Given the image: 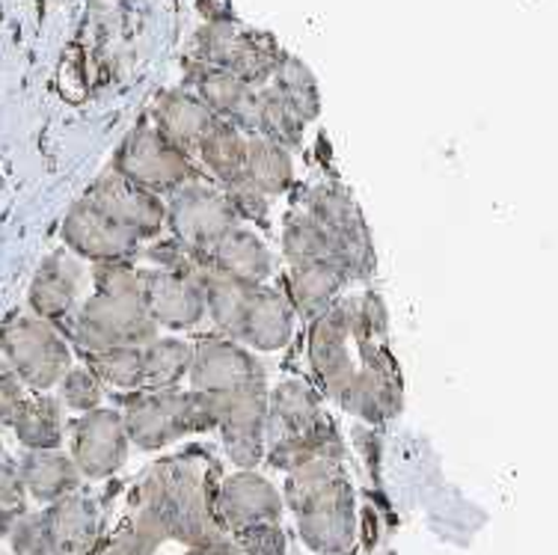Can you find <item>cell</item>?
Here are the masks:
<instances>
[{
    "mask_svg": "<svg viewBox=\"0 0 558 555\" xmlns=\"http://www.w3.org/2000/svg\"><path fill=\"white\" fill-rule=\"evenodd\" d=\"M208 270L232 277L247 286H268L274 277V253L253 229L235 226L208 253Z\"/></svg>",
    "mask_w": 558,
    "mask_h": 555,
    "instance_id": "obj_16",
    "label": "cell"
},
{
    "mask_svg": "<svg viewBox=\"0 0 558 555\" xmlns=\"http://www.w3.org/2000/svg\"><path fill=\"white\" fill-rule=\"evenodd\" d=\"M344 286H348V277H344V270L336 265L333 258L312 262V265L291 267L286 300L291 303L298 318L315 321L333 306Z\"/></svg>",
    "mask_w": 558,
    "mask_h": 555,
    "instance_id": "obj_19",
    "label": "cell"
},
{
    "mask_svg": "<svg viewBox=\"0 0 558 555\" xmlns=\"http://www.w3.org/2000/svg\"><path fill=\"white\" fill-rule=\"evenodd\" d=\"M81 291V265L72 262L65 253L45 258L31 282V306L36 318L65 321L72 315Z\"/></svg>",
    "mask_w": 558,
    "mask_h": 555,
    "instance_id": "obj_18",
    "label": "cell"
},
{
    "mask_svg": "<svg viewBox=\"0 0 558 555\" xmlns=\"http://www.w3.org/2000/svg\"><path fill=\"white\" fill-rule=\"evenodd\" d=\"M294 327H298V315L286 294L270 286H256L250 294L235 342L258 353L282 351L294 339Z\"/></svg>",
    "mask_w": 558,
    "mask_h": 555,
    "instance_id": "obj_14",
    "label": "cell"
},
{
    "mask_svg": "<svg viewBox=\"0 0 558 555\" xmlns=\"http://www.w3.org/2000/svg\"><path fill=\"white\" fill-rule=\"evenodd\" d=\"M191 389L203 396H226L232 389L265 381V369L256 360V353L244 348L235 339H205L194 345L191 372H187Z\"/></svg>",
    "mask_w": 558,
    "mask_h": 555,
    "instance_id": "obj_10",
    "label": "cell"
},
{
    "mask_svg": "<svg viewBox=\"0 0 558 555\" xmlns=\"http://www.w3.org/2000/svg\"><path fill=\"white\" fill-rule=\"evenodd\" d=\"M244 179L268 200L282 196L294 184V160H291L289 149H282L265 137L247 140Z\"/></svg>",
    "mask_w": 558,
    "mask_h": 555,
    "instance_id": "obj_24",
    "label": "cell"
},
{
    "mask_svg": "<svg viewBox=\"0 0 558 555\" xmlns=\"http://www.w3.org/2000/svg\"><path fill=\"white\" fill-rule=\"evenodd\" d=\"M19 475H22L24 493L43 505H51L69 496V493H75L81 487V481H84L81 472H77L75 460L60 449L27 451L22 467H19Z\"/></svg>",
    "mask_w": 558,
    "mask_h": 555,
    "instance_id": "obj_20",
    "label": "cell"
},
{
    "mask_svg": "<svg viewBox=\"0 0 558 555\" xmlns=\"http://www.w3.org/2000/svg\"><path fill=\"white\" fill-rule=\"evenodd\" d=\"M220 437H223L226 458L232 460L238 470H256L265 460L268 439L262 431H220Z\"/></svg>",
    "mask_w": 558,
    "mask_h": 555,
    "instance_id": "obj_33",
    "label": "cell"
},
{
    "mask_svg": "<svg viewBox=\"0 0 558 555\" xmlns=\"http://www.w3.org/2000/svg\"><path fill=\"white\" fill-rule=\"evenodd\" d=\"M39 517H43L48 541L63 555H86L96 546L98 532H101V514H98L96 499L77 491L48 505V511Z\"/></svg>",
    "mask_w": 558,
    "mask_h": 555,
    "instance_id": "obj_15",
    "label": "cell"
},
{
    "mask_svg": "<svg viewBox=\"0 0 558 555\" xmlns=\"http://www.w3.org/2000/svg\"><path fill=\"white\" fill-rule=\"evenodd\" d=\"M322 419V396L306 381L291 377L277 384V389H268V427H265L268 443L301 437Z\"/></svg>",
    "mask_w": 558,
    "mask_h": 555,
    "instance_id": "obj_17",
    "label": "cell"
},
{
    "mask_svg": "<svg viewBox=\"0 0 558 555\" xmlns=\"http://www.w3.org/2000/svg\"><path fill=\"white\" fill-rule=\"evenodd\" d=\"M3 353L15 377L36 393L54 389L72 369V351L65 336L51 321L43 318H22L10 324L3 333Z\"/></svg>",
    "mask_w": 558,
    "mask_h": 555,
    "instance_id": "obj_6",
    "label": "cell"
},
{
    "mask_svg": "<svg viewBox=\"0 0 558 555\" xmlns=\"http://www.w3.org/2000/svg\"><path fill=\"white\" fill-rule=\"evenodd\" d=\"M282 505L294 511L301 541L312 553L342 555L354 544V487L342 460L318 458L291 470Z\"/></svg>",
    "mask_w": 558,
    "mask_h": 555,
    "instance_id": "obj_2",
    "label": "cell"
},
{
    "mask_svg": "<svg viewBox=\"0 0 558 555\" xmlns=\"http://www.w3.org/2000/svg\"><path fill=\"white\" fill-rule=\"evenodd\" d=\"M387 312L375 294L336 300L312 321L310 363L327 396L356 419L384 422L401 410V384L384 348Z\"/></svg>",
    "mask_w": 558,
    "mask_h": 555,
    "instance_id": "obj_1",
    "label": "cell"
},
{
    "mask_svg": "<svg viewBox=\"0 0 558 555\" xmlns=\"http://www.w3.org/2000/svg\"><path fill=\"white\" fill-rule=\"evenodd\" d=\"M256 129L265 134V140L277 143L282 149L301 143L303 119L289 107V101L279 93H265L256 98Z\"/></svg>",
    "mask_w": 558,
    "mask_h": 555,
    "instance_id": "obj_29",
    "label": "cell"
},
{
    "mask_svg": "<svg viewBox=\"0 0 558 555\" xmlns=\"http://www.w3.org/2000/svg\"><path fill=\"white\" fill-rule=\"evenodd\" d=\"M10 422L15 427V437L22 439V446L27 451H51L60 449V443H63L65 425L60 398H24Z\"/></svg>",
    "mask_w": 558,
    "mask_h": 555,
    "instance_id": "obj_21",
    "label": "cell"
},
{
    "mask_svg": "<svg viewBox=\"0 0 558 555\" xmlns=\"http://www.w3.org/2000/svg\"><path fill=\"white\" fill-rule=\"evenodd\" d=\"M143 310L155 327L167 330H194L205 321L203 282L182 277L161 267L143 270Z\"/></svg>",
    "mask_w": 558,
    "mask_h": 555,
    "instance_id": "obj_12",
    "label": "cell"
},
{
    "mask_svg": "<svg viewBox=\"0 0 558 555\" xmlns=\"http://www.w3.org/2000/svg\"><path fill=\"white\" fill-rule=\"evenodd\" d=\"M129 434L122 413L113 407H96L81 413L72 425V455L81 479L105 481L129 458Z\"/></svg>",
    "mask_w": 558,
    "mask_h": 555,
    "instance_id": "obj_8",
    "label": "cell"
},
{
    "mask_svg": "<svg viewBox=\"0 0 558 555\" xmlns=\"http://www.w3.org/2000/svg\"><path fill=\"white\" fill-rule=\"evenodd\" d=\"M235 546L241 555H286L289 541L279 523H256L247 529H238Z\"/></svg>",
    "mask_w": 558,
    "mask_h": 555,
    "instance_id": "obj_32",
    "label": "cell"
},
{
    "mask_svg": "<svg viewBox=\"0 0 558 555\" xmlns=\"http://www.w3.org/2000/svg\"><path fill=\"white\" fill-rule=\"evenodd\" d=\"M122 422L129 443L137 449L155 451L194 434L217 431L215 398L194 389H140L129 398Z\"/></svg>",
    "mask_w": 558,
    "mask_h": 555,
    "instance_id": "obj_3",
    "label": "cell"
},
{
    "mask_svg": "<svg viewBox=\"0 0 558 555\" xmlns=\"http://www.w3.org/2000/svg\"><path fill=\"white\" fill-rule=\"evenodd\" d=\"M244 155H247V140L223 119H217L215 129L205 134L196 149V158L203 160V167L211 172V179L220 188L244 179Z\"/></svg>",
    "mask_w": 558,
    "mask_h": 555,
    "instance_id": "obj_25",
    "label": "cell"
},
{
    "mask_svg": "<svg viewBox=\"0 0 558 555\" xmlns=\"http://www.w3.org/2000/svg\"><path fill=\"white\" fill-rule=\"evenodd\" d=\"M63 244L69 246V253H75L77 258H86L93 265L129 262L140 250L137 238L113 224L108 214L98 212L86 196L65 212Z\"/></svg>",
    "mask_w": 558,
    "mask_h": 555,
    "instance_id": "obj_11",
    "label": "cell"
},
{
    "mask_svg": "<svg viewBox=\"0 0 558 555\" xmlns=\"http://www.w3.org/2000/svg\"><path fill=\"white\" fill-rule=\"evenodd\" d=\"M217 117L196 98L167 96L158 107V131L187 155H196L205 134L215 129Z\"/></svg>",
    "mask_w": 558,
    "mask_h": 555,
    "instance_id": "obj_22",
    "label": "cell"
},
{
    "mask_svg": "<svg viewBox=\"0 0 558 555\" xmlns=\"http://www.w3.org/2000/svg\"><path fill=\"white\" fill-rule=\"evenodd\" d=\"M10 541L15 555H63L45 534L43 517L39 514H22L10 529Z\"/></svg>",
    "mask_w": 558,
    "mask_h": 555,
    "instance_id": "obj_34",
    "label": "cell"
},
{
    "mask_svg": "<svg viewBox=\"0 0 558 555\" xmlns=\"http://www.w3.org/2000/svg\"><path fill=\"white\" fill-rule=\"evenodd\" d=\"M113 172L158 196H170L184 184L203 179L191 164V155L170 143L158 129H137L129 134L119 146Z\"/></svg>",
    "mask_w": 558,
    "mask_h": 555,
    "instance_id": "obj_5",
    "label": "cell"
},
{
    "mask_svg": "<svg viewBox=\"0 0 558 555\" xmlns=\"http://www.w3.org/2000/svg\"><path fill=\"white\" fill-rule=\"evenodd\" d=\"M282 256L291 267L327 262L336 256V241L312 214H291L282 229Z\"/></svg>",
    "mask_w": 558,
    "mask_h": 555,
    "instance_id": "obj_27",
    "label": "cell"
},
{
    "mask_svg": "<svg viewBox=\"0 0 558 555\" xmlns=\"http://www.w3.org/2000/svg\"><path fill=\"white\" fill-rule=\"evenodd\" d=\"M86 200L96 205L98 212L108 214L110 220L122 226L129 236L137 238L140 244L158 238L167 229V205H163V196L129 182V179H122L113 170L105 172L89 188Z\"/></svg>",
    "mask_w": 558,
    "mask_h": 555,
    "instance_id": "obj_9",
    "label": "cell"
},
{
    "mask_svg": "<svg viewBox=\"0 0 558 555\" xmlns=\"http://www.w3.org/2000/svg\"><path fill=\"white\" fill-rule=\"evenodd\" d=\"M279 81H282V93L279 96L289 101V107L298 113L301 119H310L318 113V96H315V86H312L310 72L303 69L301 63H289L282 65L279 72Z\"/></svg>",
    "mask_w": 558,
    "mask_h": 555,
    "instance_id": "obj_31",
    "label": "cell"
},
{
    "mask_svg": "<svg viewBox=\"0 0 558 555\" xmlns=\"http://www.w3.org/2000/svg\"><path fill=\"white\" fill-rule=\"evenodd\" d=\"M163 205H167V226L172 229V238L199 253H208L229 229L241 226V217L223 188L205 184L203 179L170 193Z\"/></svg>",
    "mask_w": 558,
    "mask_h": 555,
    "instance_id": "obj_7",
    "label": "cell"
},
{
    "mask_svg": "<svg viewBox=\"0 0 558 555\" xmlns=\"http://www.w3.org/2000/svg\"><path fill=\"white\" fill-rule=\"evenodd\" d=\"M65 333L86 357H96L113 348H140L158 336V327L143 310L140 294L96 291L65 318Z\"/></svg>",
    "mask_w": 558,
    "mask_h": 555,
    "instance_id": "obj_4",
    "label": "cell"
},
{
    "mask_svg": "<svg viewBox=\"0 0 558 555\" xmlns=\"http://www.w3.org/2000/svg\"><path fill=\"white\" fill-rule=\"evenodd\" d=\"M217 514L232 532L256 523H279L282 493L256 470H238L220 481Z\"/></svg>",
    "mask_w": 558,
    "mask_h": 555,
    "instance_id": "obj_13",
    "label": "cell"
},
{
    "mask_svg": "<svg viewBox=\"0 0 558 555\" xmlns=\"http://www.w3.org/2000/svg\"><path fill=\"white\" fill-rule=\"evenodd\" d=\"M199 282H203L205 318H211V324L223 333L226 339H238L241 321H244V312H247L250 294H253L256 286L238 282V279L215 274V270H205Z\"/></svg>",
    "mask_w": 558,
    "mask_h": 555,
    "instance_id": "obj_23",
    "label": "cell"
},
{
    "mask_svg": "<svg viewBox=\"0 0 558 555\" xmlns=\"http://www.w3.org/2000/svg\"><path fill=\"white\" fill-rule=\"evenodd\" d=\"M24 484L19 475V467L12 463H0V511L22 517L24 514Z\"/></svg>",
    "mask_w": 558,
    "mask_h": 555,
    "instance_id": "obj_35",
    "label": "cell"
},
{
    "mask_svg": "<svg viewBox=\"0 0 558 555\" xmlns=\"http://www.w3.org/2000/svg\"><path fill=\"white\" fill-rule=\"evenodd\" d=\"M146 389H175L191 372L194 345L179 336H155L140 348Z\"/></svg>",
    "mask_w": 558,
    "mask_h": 555,
    "instance_id": "obj_26",
    "label": "cell"
},
{
    "mask_svg": "<svg viewBox=\"0 0 558 555\" xmlns=\"http://www.w3.org/2000/svg\"><path fill=\"white\" fill-rule=\"evenodd\" d=\"M57 389H60V405L75 410V413H89L105 401V386L98 384V377L89 365H72L63 374V381L57 384Z\"/></svg>",
    "mask_w": 558,
    "mask_h": 555,
    "instance_id": "obj_30",
    "label": "cell"
},
{
    "mask_svg": "<svg viewBox=\"0 0 558 555\" xmlns=\"http://www.w3.org/2000/svg\"><path fill=\"white\" fill-rule=\"evenodd\" d=\"M143 348V345H140ZM140 348H113V351L86 357L89 369L98 377V384L105 389H117V393H140L146 389V377H143V353Z\"/></svg>",
    "mask_w": 558,
    "mask_h": 555,
    "instance_id": "obj_28",
    "label": "cell"
}]
</instances>
